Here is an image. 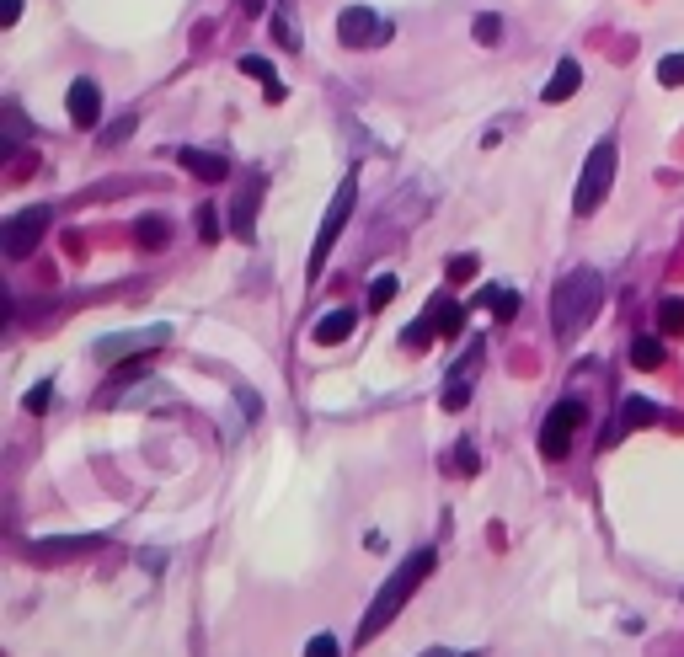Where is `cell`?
<instances>
[{
  "label": "cell",
  "instance_id": "6",
  "mask_svg": "<svg viewBox=\"0 0 684 657\" xmlns=\"http://www.w3.org/2000/svg\"><path fill=\"white\" fill-rule=\"evenodd\" d=\"M396 27L380 17V11H369V6H348L337 17V43L342 49H380V43H391Z\"/></svg>",
  "mask_w": 684,
  "mask_h": 657
},
{
  "label": "cell",
  "instance_id": "31",
  "mask_svg": "<svg viewBox=\"0 0 684 657\" xmlns=\"http://www.w3.org/2000/svg\"><path fill=\"white\" fill-rule=\"evenodd\" d=\"M465 401H471V385H449V390H444V406H449V412H460Z\"/></svg>",
  "mask_w": 684,
  "mask_h": 657
},
{
  "label": "cell",
  "instance_id": "7",
  "mask_svg": "<svg viewBox=\"0 0 684 657\" xmlns=\"http://www.w3.org/2000/svg\"><path fill=\"white\" fill-rule=\"evenodd\" d=\"M578 428H583V406L578 401H562L546 422H540V455L562 460L567 449H572V438H578Z\"/></svg>",
  "mask_w": 684,
  "mask_h": 657
},
{
  "label": "cell",
  "instance_id": "30",
  "mask_svg": "<svg viewBox=\"0 0 684 657\" xmlns=\"http://www.w3.org/2000/svg\"><path fill=\"white\" fill-rule=\"evenodd\" d=\"M476 278V257H449V284H465Z\"/></svg>",
  "mask_w": 684,
  "mask_h": 657
},
{
  "label": "cell",
  "instance_id": "29",
  "mask_svg": "<svg viewBox=\"0 0 684 657\" xmlns=\"http://www.w3.org/2000/svg\"><path fill=\"white\" fill-rule=\"evenodd\" d=\"M305 657H337V636H326V631L310 636V641H305Z\"/></svg>",
  "mask_w": 684,
  "mask_h": 657
},
{
  "label": "cell",
  "instance_id": "10",
  "mask_svg": "<svg viewBox=\"0 0 684 657\" xmlns=\"http://www.w3.org/2000/svg\"><path fill=\"white\" fill-rule=\"evenodd\" d=\"M177 161H182V171H193L198 182H225L230 177V161L220 150H198V145H182L177 150Z\"/></svg>",
  "mask_w": 684,
  "mask_h": 657
},
{
  "label": "cell",
  "instance_id": "34",
  "mask_svg": "<svg viewBox=\"0 0 684 657\" xmlns=\"http://www.w3.org/2000/svg\"><path fill=\"white\" fill-rule=\"evenodd\" d=\"M273 33H278V43H289V49H294V43H300V38H294V27H289L284 17H278V22H273Z\"/></svg>",
  "mask_w": 684,
  "mask_h": 657
},
{
  "label": "cell",
  "instance_id": "20",
  "mask_svg": "<svg viewBox=\"0 0 684 657\" xmlns=\"http://www.w3.org/2000/svg\"><path fill=\"white\" fill-rule=\"evenodd\" d=\"M428 310H433V321H439V332H444V337H455L460 326H465V310H460L455 300H433Z\"/></svg>",
  "mask_w": 684,
  "mask_h": 657
},
{
  "label": "cell",
  "instance_id": "25",
  "mask_svg": "<svg viewBox=\"0 0 684 657\" xmlns=\"http://www.w3.org/2000/svg\"><path fill=\"white\" fill-rule=\"evenodd\" d=\"M220 230H225V219L204 203V209H198V236H204V241H220Z\"/></svg>",
  "mask_w": 684,
  "mask_h": 657
},
{
  "label": "cell",
  "instance_id": "21",
  "mask_svg": "<svg viewBox=\"0 0 684 657\" xmlns=\"http://www.w3.org/2000/svg\"><path fill=\"white\" fill-rule=\"evenodd\" d=\"M658 332L663 337H684V300H663L658 305Z\"/></svg>",
  "mask_w": 684,
  "mask_h": 657
},
{
  "label": "cell",
  "instance_id": "18",
  "mask_svg": "<svg viewBox=\"0 0 684 657\" xmlns=\"http://www.w3.org/2000/svg\"><path fill=\"white\" fill-rule=\"evenodd\" d=\"M241 70L252 75V81H262V86H268V102H284V86H278V75H273V65H268V59L246 54V59H241Z\"/></svg>",
  "mask_w": 684,
  "mask_h": 657
},
{
  "label": "cell",
  "instance_id": "14",
  "mask_svg": "<svg viewBox=\"0 0 684 657\" xmlns=\"http://www.w3.org/2000/svg\"><path fill=\"white\" fill-rule=\"evenodd\" d=\"M342 337H353V310L348 305L326 310V316L316 321V342H321V348H332V342H342Z\"/></svg>",
  "mask_w": 684,
  "mask_h": 657
},
{
  "label": "cell",
  "instance_id": "1",
  "mask_svg": "<svg viewBox=\"0 0 684 657\" xmlns=\"http://www.w3.org/2000/svg\"><path fill=\"white\" fill-rule=\"evenodd\" d=\"M599 305H604V273L599 268L567 273L562 284H556V294H551V332H556V342H562V348H567V342H578Z\"/></svg>",
  "mask_w": 684,
  "mask_h": 657
},
{
  "label": "cell",
  "instance_id": "2",
  "mask_svg": "<svg viewBox=\"0 0 684 657\" xmlns=\"http://www.w3.org/2000/svg\"><path fill=\"white\" fill-rule=\"evenodd\" d=\"M433 567H439V556H433V551H412L407 561H401V567L391 572V583L375 593V604H369V615H364V625H359V641H375L385 625H391L401 609H407L412 593L433 577Z\"/></svg>",
  "mask_w": 684,
  "mask_h": 657
},
{
  "label": "cell",
  "instance_id": "27",
  "mask_svg": "<svg viewBox=\"0 0 684 657\" xmlns=\"http://www.w3.org/2000/svg\"><path fill=\"white\" fill-rule=\"evenodd\" d=\"M476 38H481V43H497V38H503V17H497V11L476 17Z\"/></svg>",
  "mask_w": 684,
  "mask_h": 657
},
{
  "label": "cell",
  "instance_id": "4",
  "mask_svg": "<svg viewBox=\"0 0 684 657\" xmlns=\"http://www.w3.org/2000/svg\"><path fill=\"white\" fill-rule=\"evenodd\" d=\"M615 139H599L594 150H588V161H583V177H578V193H572V214H594L604 198H610V182H615Z\"/></svg>",
  "mask_w": 684,
  "mask_h": 657
},
{
  "label": "cell",
  "instance_id": "9",
  "mask_svg": "<svg viewBox=\"0 0 684 657\" xmlns=\"http://www.w3.org/2000/svg\"><path fill=\"white\" fill-rule=\"evenodd\" d=\"M65 113H70V123L75 129H97L102 123V91H97V81H70V91H65Z\"/></svg>",
  "mask_w": 684,
  "mask_h": 657
},
{
  "label": "cell",
  "instance_id": "13",
  "mask_svg": "<svg viewBox=\"0 0 684 657\" xmlns=\"http://www.w3.org/2000/svg\"><path fill=\"white\" fill-rule=\"evenodd\" d=\"M102 535H65V540H49V545H33L38 561H65V556H81V551H97Z\"/></svg>",
  "mask_w": 684,
  "mask_h": 657
},
{
  "label": "cell",
  "instance_id": "8",
  "mask_svg": "<svg viewBox=\"0 0 684 657\" xmlns=\"http://www.w3.org/2000/svg\"><path fill=\"white\" fill-rule=\"evenodd\" d=\"M171 342V326H145V332H118L97 342V358H145Z\"/></svg>",
  "mask_w": 684,
  "mask_h": 657
},
{
  "label": "cell",
  "instance_id": "22",
  "mask_svg": "<svg viewBox=\"0 0 684 657\" xmlns=\"http://www.w3.org/2000/svg\"><path fill=\"white\" fill-rule=\"evenodd\" d=\"M401 294V284H396V273H375V284H369V305L375 310H385Z\"/></svg>",
  "mask_w": 684,
  "mask_h": 657
},
{
  "label": "cell",
  "instance_id": "5",
  "mask_svg": "<svg viewBox=\"0 0 684 657\" xmlns=\"http://www.w3.org/2000/svg\"><path fill=\"white\" fill-rule=\"evenodd\" d=\"M49 225H54V209H49V203H33V209L11 214L6 225H0V246H6V257H33L38 241L49 236Z\"/></svg>",
  "mask_w": 684,
  "mask_h": 657
},
{
  "label": "cell",
  "instance_id": "23",
  "mask_svg": "<svg viewBox=\"0 0 684 657\" xmlns=\"http://www.w3.org/2000/svg\"><path fill=\"white\" fill-rule=\"evenodd\" d=\"M658 81L663 86H684V54H663L658 59Z\"/></svg>",
  "mask_w": 684,
  "mask_h": 657
},
{
  "label": "cell",
  "instance_id": "24",
  "mask_svg": "<svg viewBox=\"0 0 684 657\" xmlns=\"http://www.w3.org/2000/svg\"><path fill=\"white\" fill-rule=\"evenodd\" d=\"M134 123H139L134 113H123L118 123H107V129H102V145H123V139H129V134H134Z\"/></svg>",
  "mask_w": 684,
  "mask_h": 657
},
{
  "label": "cell",
  "instance_id": "28",
  "mask_svg": "<svg viewBox=\"0 0 684 657\" xmlns=\"http://www.w3.org/2000/svg\"><path fill=\"white\" fill-rule=\"evenodd\" d=\"M54 401V385L49 380H43V385H33V390H27V396H22V406H27V412H43V406H49Z\"/></svg>",
  "mask_w": 684,
  "mask_h": 657
},
{
  "label": "cell",
  "instance_id": "26",
  "mask_svg": "<svg viewBox=\"0 0 684 657\" xmlns=\"http://www.w3.org/2000/svg\"><path fill=\"white\" fill-rule=\"evenodd\" d=\"M519 294H513V289H503V294H492V310H497V321H513V316H519Z\"/></svg>",
  "mask_w": 684,
  "mask_h": 657
},
{
  "label": "cell",
  "instance_id": "16",
  "mask_svg": "<svg viewBox=\"0 0 684 657\" xmlns=\"http://www.w3.org/2000/svg\"><path fill=\"white\" fill-rule=\"evenodd\" d=\"M433 337H444V332H439V321H433V310H423V316H417L407 332H401V348H407V353H423Z\"/></svg>",
  "mask_w": 684,
  "mask_h": 657
},
{
  "label": "cell",
  "instance_id": "3",
  "mask_svg": "<svg viewBox=\"0 0 684 657\" xmlns=\"http://www.w3.org/2000/svg\"><path fill=\"white\" fill-rule=\"evenodd\" d=\"M353 203H359V171H348V177H342V187L332 193V203H326V214H321L316 246H310V284L321 278L326 257H332V246H337V230L348 225V214H353Z\"/></svg>",
  "mask_w": 684,
  "mask_h": 657
},
{
  "label": "cell",
  "instance_id": "11",
  "mask_svg": "<svg viewBox=\"0 0 684 657\" xmlns=\"http://www.w3.org/2000/svg\"><path fill=\"white\" fill-rule=\"evenodd\" d=\"M652 422H658V406L642 401V396H631L626 406H620V422L610 428V444H620V438H626L631 428H652Z\"/></svg>",
  "mask_w": 684,
  "mask_h": 657
},
{
  "label": "cell",
  "instance_id": "19",
  "mask_svg": "<svg viewBox=\"0 0 684 657\" xmlns=\"http://www.w3.org/2000/svg\"><path fill=\"white\" fill-rule=\"evenodd\" d=\"M631 364L636 369H663V342L658 337H636L631 342Z\"/></svg>",
  "mask_w": 684,
  "mask_h": 657
},
{
  "label": "cell",
  "instance_id": "15",
  "mask_svg": "<svg viewBox=\"0 0 684 657\" xmlns=\"http://www.w3.org/2000/svg\"><path fill=\"white\" fill-rule=\"evenodd\" d=\"M134 241L145 246V252H161V246L171 241V225L161 214H145V219H134Z\"/></svg>",
  "mask_w": 684,
  "mask_h": 657
},
{
  "label": "cell",
  "instance_id": "17",
  "mask_svg": "<svg viewBox=\"0 0 684 657\" xmlns=\"http://www.w3.org/2000/svg\"><path fill=\"white\" fill-rule=\"evenodd\" d=\"M257 203H262V182H252L246 193L236 198V214H230V230L236 236H252V214H257Z\"/></svg>",
  "mask_w": 684,
  "mask_h": 657
},
{
  "label": "cell",
  "instance_id": "12",
  "mask_svg": "<svg viewBox=\"0 0 684 657\" xmlns=\"http://www.w3.org/2000/svg\"><path fill=\"white\" fill-rule=\"evenodd\" d=\"M578 86H583V70H578V59H562V65H556V75L546 81V91H540V97H546V102L556 107V102L578 97Z\"/></svg>",
  "mask_w": 684,
  "mask_h": 657
},
{
  "label": "cell",
  "instance_id": "33",
  "mask_svg": "<svg viewBox=\"0 0 684 657\" xmlns=\"http://www.w3.org/2000/svg\"><path fill=\"white\" fill-rule=\"evenodd\" d=\"M455 455H460V460H455V465H460V471H476V465H481V460H476V449H471V444H460V449H455Z\"/></svg>",
  "mask_w": 684,
  "mask_h": 657
},
{
  "label": "cell",
  "instance_id": "35",
  "mask_svg": "<svg viewBox=\"0 0 684 657\" xmlns=\"http://www.w3.org/2000/svg\"><path fill=\"white\" fill-rule=\"evenodd\" d=\"M241 401H246V417H262V401H257V396H252V390H246V385H241Z\"/></svg>",
  "mask_w": 684,
  "mask_h": 657
},
{
  "label": "cell",
  "instance_id": "32",
  "mask_svg": "<svg viewBox=\"0 0 684 657\" xmlns=\"http://www.w3.org/2000/svg\"><path fill=\"white\" fill-rule=\"evenodd\" d=\"M22 17V0H0V27H17Z\"/></svg>",
  "mask_w": 684,
  "mask_h": 657
},
{
  "label": "cell",
  "instance_id": "36",
  "mask_svg": "<svg viewBox=\"0 0 684 657\" xmlns=\"http://www.w3.org/2000/svg\"><path fill=\"white\" fill-rule=\"evenodd\" d=\"M423 657H481V652H449V647H428Z\"/></svg>",
  "mask_w": 684,
  "mask_h": 657
}]
</instances>
